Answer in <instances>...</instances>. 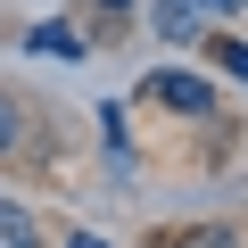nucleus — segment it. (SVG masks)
<instances>
[{
    "label": "nucleus",
    "mask_w": 248,
    "mask_h": 248,
    "mask_svg": "<svg viewBox=\"0 0 248 248\" xmlns=\"http://www.w3.org/2000/svg\"><path fill=\"white\" fill-rule=\"evenodd\" d=\"M141 91H149V99H166L174 116H207V108H215V91H207L199 75H182V66H157V75H149Z\"/></svg>",
    "instance_id": "nucleus-1"
},
{
    "label": "nucleus",
    "mask_w": 248,
    "mask_h": 248,
    "mask_svg": "<svg viewBox=\"0 0 248 248\" xmlns=\"http://www.w3.org/2000/svg\"><path fill=\"white\" fill-rule=\"evenodd\" d=\"M157 33L166 42H190L199 33V9H190V0H157Z\"/></svg>",
    "instance_id": "nucleus-2"
},
{
    "label": "nucleus",
    "mask_w": 248,
    "mask_h": 248,
    "mask_svg": "<svg viewBox=\"0 0 248 248\" xmlns=\"http://www.w3.org/2000/svg\"><path fill=\"white\" fill-rule=\"evenodd\" d=\"M0 248H33V215L0 199Z\"/></svg>",
    "instance_id": "nucleus-3"
},
{
    "label": "nucleus",
    "mask_w": 248,
    "mask_h": 248,
    "mask_svg": "<svg viewBox=\"0 0 248 248\" xmlns=\"http://www.w3.org/2000/svg\"><path fill=\"white\" fill-rule=\"evenodd\" d=\"M33 50H50V58H83V33H75V25H42Z\"/></svg>",
    "instance_id": "nucleus-4"
},
{
    "label": "nucleus",
    "mask_w": 248,
    "mask_h": 248,
    "mask_svg": "<svg viewBox=\"0 0 248 248\" xmlns=\"http://www.w3.org/2000/svg\"><path fill=\"white\" fill-rule=\"evenodd\" d=\"M9 149H25V116H17L9 99H0V157H9Z\"/></svg>",
    "instance_id": "nucleus-5"
},
{
    "label": "nucleus",
    "mask_w": 248,
    "mask_h": 248,
    "mask_svg": "<svg viewBox=\"0 0 248 248\" xmlns=\"http://www.w3.org/2000/svg\"><path fill=\"white\" fill-rule=\"evenodd\" d=\"M166 248H232V232H174Z\"/></svg>",
    "instance_id": "nucleus-6"
},
{
    "label": "nucleus",
    "mask_w": 248,
    "mask_h": 248,
    "mask_svg": "<svg viewBox=\"0 0 248 248\" xmlns=\"http://www.w3.org/2000/svg\"><path fill=\"white\" fill-rule=\"evenodd\" d=\"M215 58H223V75H240V83H248V50H240V42H215Z\"/></svg>",
    "instance_id": "nucleus-7"
},
{
    "label": "nucleus",
    "mask_w": 248,
    "mask_h": 248,
    "mask_svg": "<svg viewBox=\"0 0 248 248\" xmlns=\"http://www.w3.org/2000/svg\"><path fill=\"white\" fill-rule=\"evenodd\" d=\"M75 248H108V240H75Z\"/></svg>",
    "instance_id": "nucleus-8"
},
{
    "label": "nucleus",
    "mask_w": 248,
    "mask_h": 248,
    "mask_svg": "<svg viewBox=\"0 0 248 248\" xmlns=\"http://www.w3.org/2000/svg\"><path fill=\"white\" fill-rule=\"evenodd\" d=\"M232 9H240V0H232Z\"/></svg>",
    "instance_id": "nucleus-9"
}]
</instances>
